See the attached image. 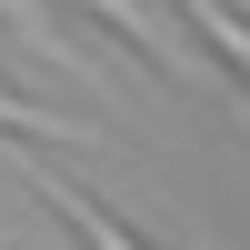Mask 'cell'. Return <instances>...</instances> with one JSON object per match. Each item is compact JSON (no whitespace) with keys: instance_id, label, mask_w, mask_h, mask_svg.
Instances as JSON below:
<instances>
[{"instance_id":"1","label":"cell","mask_w":250,"mask_h":250,"mask_svg":"<svg viewBox=\"0 0 250 250\" xmlns=\"http://www.w3.org/2000/svg\"><path fill=\"white\" fill-rule=\"evenodd\" d=\"M80 10H100V20H110V30H120V40H130V50H150V60H160V70H170V80H220V70H210V60H200V50H190V40H180V30H170V20H160V10H150V0H80Z\"/></svg>"},{"instance_id":"4","label":"cell","mask_w":250,"mask_h":250,"mask_svg":"<svg viewBox=\"0 0 250 250\" xmlns=\"http://www.w3.org/2000/svg\"><path fill=\"white\" fill-rule=\"evenodd\" d=\"M0 130H20V140H70V150H100V120H70V110H30L20 90H0Z\"/></svg>"},{"instance_id":"3","label":"cell","mask_w":250,"mask_h":250,"mask_svg":"<svg viewBox=\"0 0 250 250\" xmlns=\"http://www.w3.org/2000/svg\"><path fill=\"white\" fill-rule=\"evenodd\" d=\"M20 180H30V190H40V200H50V210H60V220H70V230H80V240H90V250H140V240H130V230H120V220H110V210H100V200H90V190H70V180H60V170H40V160H20Z\"/></svg>"},{"instance_id":"2","label":"cell","mask_w":250,"mask_h":250,"mask_svg":"<svg viewBox=\"0 0 250 250\" xmlns=\"http://www.w3.org/2000/svg\"><path fill=\"white\" fill-rule=\"evenodd\" d=\"M0 20H10V30H20V40H30V50H40V60H50V70H60V80H80V90H100V100H110V80H100V70H90V50H80V40H70V20H60V10H50V0H0Z\"/></svg>"},{"instance_id":"5","label":"cell","mask_w":250,"mask_h":250,"mask_svg":"<svg viewBox=\"0 0 250 250\" xmlns=\"http://www.w3.org/2000/svg\"><path fill=\"white\" fill-rule=\"evenodd\" d=\"M180 20H190V30H210V40H220V60L250 80V20L230 10V0H180Z\"/></svg>"}]
</instances>
